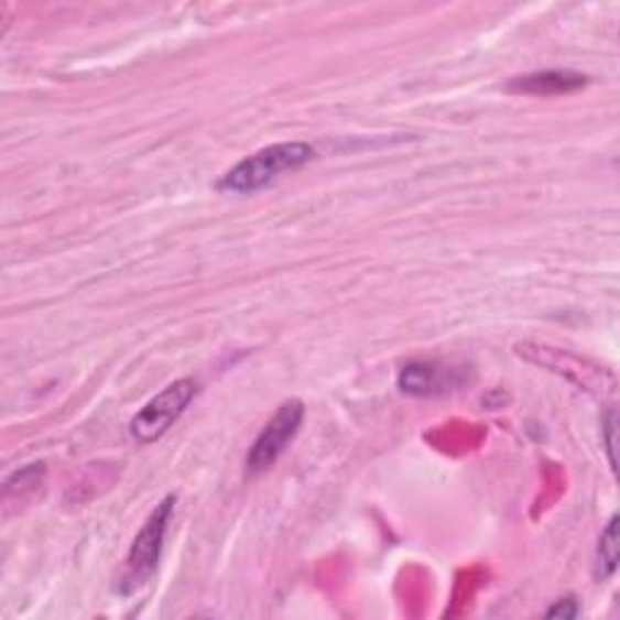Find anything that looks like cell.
<instances>
[{"instance_id": "obj_1", "label": "cell", "mask_w": 620, "mask_h": 620, "mask_svg": "<svg viewBox=\"0 0 620 620\" xmlns=\"http://www.w3.org/2000/svg\"><path fill=\"white\" fill-rule=\"evenodd\" d=\"M315 157V149L306 141H289V143H274L260 149L258 153L248 155L246 161H240L236 167H230L218 182V189L233 192V194H250L260 192L270 185L276 177L284 173H294V170L311 163Z\"/></svg>"}, {"instance_id": "obj_2", "label": "cell", "mask_w": 620, "mask_h": 620, "mask_svg": "<svg viewBox=\"0 0 620 620\" xmlns=\"http://www.w3.org/2000/svg\"><path fill=\"white\" fill-rule=\"evenodd\" d=\"M175 502L177 497L167 494L161 504H155L149 519H145L143 529L139 531V536L133 539V545L127 555L124 577H121V594H133L151 581L157 561H161L165 533L175 512Z\"/></svg>"}, {"instance_id": "obj_3", "label": "cell", "mask_w": 620, "mask_h": 620, "mask_svg": "<svg viewBox=\"0 0 620 620\" xmlns=\"http://www.w3.org/2000/svg\"><path fill=\"white\" fill-rule=\"evenodd\" d=\"M197 395V381L180 379L157 393L137 417L131 420V436L139 444H153L170 432V427L185 415V410Z\"/></svg>"}, {"instance_id": "obj_4", "label": "cell", "mask_w": 620, "mask_h": 620, "mask_svg": "<svg viewBox=\"0 0 620 620\" xmlns=\"http://www.w3.org/2000/svg\"><path fill=\"white\" fill-rule=\"evenodd\" d=\"M303 417H306V407H303L301 400H286L250 446L246 460L248 472L260 476V472L270 470L279 460V456L286 452L289 444L296 439Z\"/></svg>"}, {"instance_id": "obj_5", "label": "cell", "mask_w": 620, "mask_h": 620, "mask_svg": "<svg viewBox=\"0 0 620 620\" xmlns=\"http://www.w3.org/2000/svg\"><path fill=\"white\" fill-rule=\"evenodd\" d=\"M589 78L585 73L577 70H541L529 73V76H519L509 83L512 93H526V95H561L585 88Z\"/></svg>"}, {"instance_id": "obj_6", "label": "cell", "mask_w": 620, "mask_h": 620, "mask_svg": "<svg viewBox=\"0 0 620 620\" xmlns=\"http://www.w3.org/2000/svg\"><path fill=\"white\" fill-rule=\"evenodd\" d=\"M398 388L412 398H427L444 391V373L432 361H412L400 371Z\"/></svg>"}, {"instance_id": "obj_7", "label": "cell", "mask_w": 620, "mask_h": 620, "mask_svg": "<svg viewBox=\"0 0 620 620\" xmlns=\"http://www.w3.org/2000/svg\"><path fill=\"white\" fill-rule=\"evenodd\" d=\"M618 524L620 519L611 516L609 524H606L601 539H599V548H597V561H594V579L597 581H606L616 575L618 569Z\"/></svg>"}, {"instance_id": "obj_8", "label": "cell", "mask_w": 620, "mask_h": 620, "mask_svg": "<svg viewBox=\"0 0 620 620\" xmlns=\"http://www.w3.org/2000/svg\"><path fill=\"white\" fill-rule=\"evenodd\" d=\"M545 616H548V618H563V620L577 618L579 616V603L573 597L563 599V601H557L555 606H551V609L545 611Z\"/></svg>"}, {"instance_id": "obj_9", "label": "cell", "mask_w": 620, "mask_h": 620, "mask_svg": "<svg viewBox=\"0 0 620 620\" xmlns=\"http://www.w3.org/2000/svg\"><path fill=\"white\" fill-rule=\"evenodd\" d=\"M603 434H606V452H609V464L616 472L618 466H616V415L613 412H609V417H606V422H603Z\"/></svg>"}]
</instances>
